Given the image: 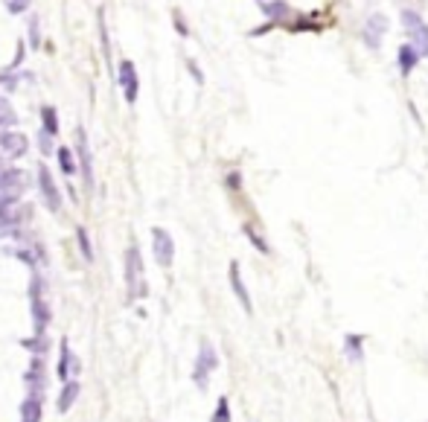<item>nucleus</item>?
<instances>
[{"label": "nucleus", "mask_w": 428, "mask_h": 422, "mask_svg": "<svg viewBox=\"0 0 428 422\" xmlns=\"http://www.w3.org/2000/svg\"><path fill=\"white\" fill-rule=\"evenodd\" d=\"M27 6H30V0H9V9H12L15 15H20V12H27Z\"/></svg>", "instance_id": "25"}, {"label": "nucleus", "mask_w": 428, "mask_h": 422, "mask_svg": "<svg viewBox=\"0 0 428 422\" xmlns=\"http://www.w3.org/2000/svg\"><path fill=\"white\" fill-rule=\"evenodd\" d=\"M9 126H15V111L9 108L6 100H0V128H9Z\"/></svg>", "instance_id": "21"}, {"label": "nucleus", "mask_w": 428, "mask_h": 422, "mask_svg": "<svg viewBox=\"0 0 428 422\" xmlns=\"http://www.w3.org/2000/svg\"><path fill=\"white\" fill-rule=\"evenodd\" d=\"M23 219H30V204H20V198L12 195H0V236H18Z\"/></svg>", "instance_id": "2"}, {"label": "nucleus", "mask_w": 428, "mask_h": 422, "mask_svg": "<svg viewBox=\"0 0 428 422\" xmlns=\"http://www.w3.org/2000/svg\"><path fill=\"white\" fill-rule=\"evenodd\" d=\"M41 123H44V134H50V137L59 134V114H56L53 105H44L41 108Z\"/></svg>", "instance_id": "18"}, {"label": "nucleus", "mask_w": 428, "mask_h": 422, "mask_svg": "<svg viewBox=\"0 0 428 422\" xmlns=\"http://www.w3.org/2000/svg\"><path fill=\"white\" fill-rule=\"evenodd\" d=\"M152 251H155L157 265H163V268L172 265V260H175V242L170 236V230H163V227L152 230Z\"/></svg>", "instance_id": "7"}, {"label": "nucleus", "mask_w": 428, "mask_h": 422, "mask_svg": "<svg viewBox=\"0 0 428 422\" xmlns=\"http://www.w3.org/2000/svg\"><path fill=\"white\" fill-rule=\"evenodd\" d=\"M70 376H79V358L70 353V344L67 341H61L59 344V379H64V382H70Z\"/></svg>", "instance_id": "13"}, {"label": "nucleus", "mask_w": 428, "mask_h": 422, "mask_svg": "<svg viewBox=\"0 0 428 422\" xmlns=\"http://www.w3.org/2000/svg\"><path fill=\"white\" fill-rule=\"evenodd\" d=\"M30 41H32V47H38V20L35 18L30 20Z\"/></svg>", "instance_id": "26"}, {"label": "nucleus", "mask_w": 428, "mask_h": 422, "mask_svg": "<svg viewBox=\"0 0 428 422\" xmlns=\"http://www.w3.org/2000/svg\"><path fill=\"white\" fill-rule=\"evenodd\" d=\"M76 242H79V251L85 256V263H93V248H90V236L85 227H76Z\"/></svg>", "instance_id": "20"}, {"label": "nucleus", "mask_w": 428, "mask_h": 422, "mask_svg": "<svg viewBox=\"0 0 428 422\" xmlns=\"http://www.w3.org/2000/svg\"><path fill=\"white\" fill-rule=\"evenodd\" d=\"M56 157H59V167H61V172H64L67 178H73V175L79 172V167H76V157H73V152H70L67 146H61V149L56 152Z\"/></svg>", "instance_id": "17"}, {"label": "nucleus", "mask_w": 428, "mask_h": 422, "mask_svg": "<svg viewBox=\"0 0 428 422\" xmlns=\"http://www.w3.org/2000/svg\"><path fill=\"white\" fill-rule=\"evenodd\" d=\"M117 85H120L126 102L134 105V102H137V90H140V79H137V67H134V61H129V59L120 61V67H117Z\"/></svg>", "instance_id": "5"}, {"label": "nucleus", "mask_w": 428, "mask_h": 422, "mask_svg": "<svg viewBox=\"0 0 428 422\" xmlns=\"http://www.w3.org/2000/svg\"><path fill=\"white\" fill-rule=\"evenodd\" d=\"M402 56V73H411V67H414V61H417V53H414V47H402L399 50Z\"/></svg>", "instance_id": "22"}, {"label": "nucleus", "mask_w": 428, "mask_h": 422, "mask_svg": "<svg viewBox=\"0 0 428 422\" xmlns=\"http://www.w3.org/2000/svg\"><path fill=\"white\" fill-rule=\"evenodd\" d=\"M47 346H50V341H47V335H35V338H23V349H30V353L35 356H44Z\"/></svg>", "instance_id": "19"}, {"label": "nucleus", "mask_w": 428, "mask_h": 422, "mask_svg": "<svg viewBox=\"0 0 428 422\" xmlns=\"http://www.w3.org/2000/svg\"><path fill=\"white\" fill-rule=\"evenodd\" d=\"M219 367V356H216V349H213V344L210 341H204L201 344V349H198V356H196V367H193V382L204 390L207 387V382H210V376H213V370Z\"/></svg>", "instance_id": "4"}, {"label": "nucleus", "mask_w": 428, "mask_h": 422, "mask_svg": "<svg viewBox=\"0 0 428 422\" xmlns=\"http://www.w3.org/2000/svg\"><path fill=\"white\" fill-rule=\"evenodd\" d=\"M23 385H27V396L32 399H44V387H47V367H44V358L35 356L30 370L23 373Z\"/></svg>", "instance_id": "6"}, {"label": "nucleus", "mask_w": 428, "mask_h": 422, "mask_svg": "<svg viewBox=\"0 0 428 422\" xmlns=\"http://www.w3.org/2000/svg\"><path fill=\"white\" fill-rule=\"evenodd\" d=\"M38 190H41L44 204L50 207V213H59L61 210V193H59V186H56V181H53V175L47 167H38Z\"/></svg>", "instance_id": "8"}, {"label": "nucleus", "mask_w": 428, "mask_h": 422, "mask_svg": "<svg viewBox=\"0 0 428 422\" xmlns=\"http://www.w3.org/2000/svg\"><path fill=\"white\" fill-rule=\"evenodd\" d=\"M230 286H233L236 297H239L242 309H245V312H251V297H248V291H245V286H242V277H239V263H230Z\"/></svg>", "instance_id": "16"}, {"label": "nucleus", "mask_w": 428, "mask_h": 422, "mask_svg": "<svg viewBox=\"0 0 428 422\" xmlns=\"http://www.w3.org/2000/svg\"><path fill=\"white\" fill-rule=\"evenodd\" d=\"M23 193V172L15 167H0V195L20 198Z\"/></svg>", "instance_id": "12"}, {"label": "nucleus", "mask_w": 428, "mask_h": 422, "mask_svg": "<svg viewBox=\"0 0 428 422\" xmlns=\"http://www.w3.org/2000/svg\"><path fill=\"white\" fill-rule=\"evenodd\" d=\"M210 422H230V405H227V399H219L216 414H213V419H210Z\"/></svg>", "instance_id": "23"}, {"label": "nucleus", "mask_w": 428, "mask_h": 422, "mask_svg": "<svg viewBox=\"0 0 428 422\" xmlns=\"http://www.w3.org/2000/svg\"><path fill=\"white\" fill-rule=\"evenodd\" d=\"M79 399V382L73 379V382H64V387H61V393H59V414H67L70 408H73V402Z\"/></svg>", "instance_id": "14"}, {"label": "nucleus", "mask_w": 428, "mask_h": 422, "mask_svg": "<svg viewBox=\"0 0 428 422\" xmlns=\"http://www.w3.org/2000/svg\"><path fill=\"white\" fill-rule=\"evenodd\" d=\"M38 143H41V152H44V155H50V149H53V137H50V134L41 131V134H38Z\"/></svg>", "instance_id": "24"}, {"label": "nucleus", "mask_w": 428, "mask_h": 422, "mask_svg": "<svg viewBox=\"0 0 428 422\" xmlns=\"http://www.w3.org/2000/svg\"><path fill=\"white\" fill-rule=\"evenodd\" d=\"M27 149H30V143H27V137H23L20 131H9V128L0 131V157L15 160L20 155H27Z\"/></svg>", "instance_id": "9"}, {"label": "nucleus", "mask_w": 428, "mask_h": 422, "mask_svg": "<svg viewBox=\"0 0 428 422\" xmlns=\"http://www.w3.org/2000/svg\"><path fill=\"white\" fill-rule=\"evenodd\" d=\"M175 27H178V32H181V35H186V32H189V30L184 27V20H181V15H178V12H175Z\"/></svg>", "instance_id": "27"}, {"label": "nucleus", "mask_w": 428, "mask_h": 422, "mask_svg": "<svg viewBox=\"0 0 428 422\" xmlns=\"http://www.w3.org/2000/svg\"><path fill=\"white\" fill-rule=\"evenodd\" d=\"M76 157H79V172H82V181L88 190H93V160H90V146H88V134L85 128L76 131Z\"/></svg>", "instance_id": "10"}, {"label": "nucleus", "mask_w": 428, "mask_h": 422, "mask_svg": "<svg viewBox=\"0 0 428 422\" xmlns=\"http://www.w3.org/2000/svg\"><path fill=\"white\" fill-rule=\"evenodd\" d=\"M146 271H143V256L137 251V245H129L126 251V291L129 300H140L146 297Z\"/></svg>", "instance_id": "3"}, {"label": "nucleus", "mask_w": 428, "mask_h": 422, "mask_svg": "<svg viewBox=\"0 0 428 422\" xmlns=\"http://www.w3.org/2000/svg\"><path fill=\"white\" fill-rule=\"evenodd\" d=\"M402 20H405V27H408V32L414 35V53H420V56H428V27L420 20V15H414V12H405L402 15Z\"/></svg>", "instance_id": "11"}, {"label": "nucleus", "mask_w": 428, "mask_h": 422, "mask_svg": "<svg viewBox=\"0 0 428 422\" xmlns=\"http://www.w3.org/2000/svg\"><path fill=\"white\" fill-rule=\"evenodd\" d=\"M44 416V399H32V396H27L20 405V422H41Z\"/></svg>", "instance_id": "15"}, {"label": "nucleus", "mask_w": 428, "mask_h": 422, "mask_svg": "<svg viewBox=\"0 0 428 422\" xmlns=\"http://www.w3.org/2000/svg\"><path fill=\"white\" fill-rule=\"evenodd\" d=\"M30 315L35 323V335H47V326L53 320V312H50V300L44 297L41 274H32V279H30Z\"/></svg>", "instance_id": "1"}]
</instances>
